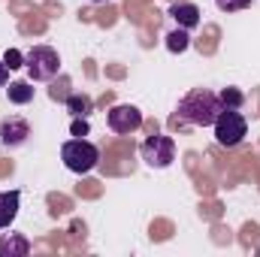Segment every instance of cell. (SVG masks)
<instances>
[{"mask_svg": "<svg viewBox=\"0 0 260 257\" xmlns=\"http://www.w3.org/2000/svg\"><path fill=\"white\" fill-rule=\"evenodd\" d=\"M170 18L179 24V27H185V30H194L197 24L203 21V12H200V6L197 3H173L170 6Z\"/></svg>", "mask_w": 260, "mask_h": 257, "instance_id": "obj_8", "label": "cell"}, {"mask_svg": "<svg viewBox=\"0 0 260 257\" xmlns=\"http://www.w3.org/2000/svg\"><path fill=\"white\" fill-rule=\"evenodd\" d=\"M64 103H67V109H70L73 118H88V115L94 112V100H91L88 94H70Z\"/></svg>", "mask_w": 260, "mask_h": 257, "instance_id": "obj_12", "label": "cell"}, {"mask_svg": "<svg viewBox=\"0 0 260 257\" xmlns=\"http://www.w3.org/2000/svg\"><path fill=\"white\" fill-rule=\"evenodd\" d=\"M3 64L9 67V70H21V67H24V55H21L18 49H6V52H3Z\"/></svg>", "mask_w": 260, "mask_h": 257, "instance_id": "obj_16", "label": "cell"}, {"mask_svg": "<svg viewBox=\"0 0 260 257\" xmlns=\"http://www.w3.org/2000/svg\"><path fill=\"white\" fill-rule=\"evenodd\" d=\"M9 73H12V70L3 64V58H0V85H6V82H9Z\"/></svg>", "mask_w": 260, "mask_h": 257, "instance_id": "obj_18", "label": "cell"}, {"mask_svg": "<svg viewBox=\"0 0 260 257\" xmlns=\"http://www.w3.org/2000/svg\"><path fill=\"white\" fill-rule=\"evenodd\" d=\"M21 209V191H0V230H6Z\"/></svg>", "mask_w": 260, "mask_h": 257, "instance_id": "obj_9", "label": "cell"}, {"mask_svg": "<svg viewBox=\"0 0 260 257\" xmlns=\"http://www.w3.org/2000/svg\"><path fill=\"white\" fill-rule=\"evenodd\" d=\"M218 97H221V106L224 109H242V103H245V94L239 88H224Z\"/></svg>", "mask_w": 260, "mask_h": 257, "instance_id": "obj_14", "label": "cell"}, {"mask_svg": "<svg viewBox=\"0 0 260 257\" xmlns=\"http://www.w3.org/2000/svg\"><path fill=\"white\" fill-rule=\"evenodd\" d=\"M61 160H64V167L70 173L85 176L100 164V148L94 142H88L85 136H76V139H67L61 145Z\"/></svg>", "mask_w": 260, "mask_h": 257, "instance_id": "obj_2", "label": "cell"}, {"mask_svg": "<svg viewBox=\"0 0 260 257\" xmlns=\"http://www.w3.org/2000/svg\"><path fill=\"white\" fill-rule=\"evenodd\" d=\"M106 121H109V130H112V133L127 136V133H133V130H139V124H142V112H139L136 106H130V103H118V106L109 109Z\"/></svg>", "mask_w": 260, "mask_h": 257, "instance_id": "obj_6", "label": "cell"}, {"mask_svg": "<svg viewBox=\"0 0 260 257\" xmlns=\"http://www.w3.org/2000/svg\"><path fill=\"white\" fill-rule=\"evenodd\" d=\"M164 46H167V52H173V55L188 52V49H191V30H185V27L170 30V34L164 37Z\"/></svg>", "mask_w": 260, "mask_h": 257, "instance_id": "obj_11", "label": "cell"}, {"mask_svg": "<svg viewBox=\"0 0 260 257\" xmlns=\"http://www.w3.org/2000/svg\"><path fill=\"white\" fill-rule=\"evenodd\" d=\"M254 0H215V6L221 12H239V9H248Z\"/></svg>", "mask_w": 260, "mask_h": 257, "instance_id": "obj_15", "label": "cell"}, {"mask_svg": "<svg viewBox=\"0 0 260 257\" xmlns=\"http://www.w3.org/2000/svg\"><path fill=\"white\" fill-rule=\"evenodd\" d=\"M215 142L221 145V148H236V145H242L245 142V136H248V121H245V115L239 112V109H224L218 118H215Z\"/></svg>", "mask_w": 260, "mask_h": 257, "instance_id": "obj_4", "label": "cell"}, {"mask_svg": "<svg viewBox=\"0 0 260 257\" xmlns=\"http://www.w3.org/2000/svg\"><path fill=\"white\" fill-rule=\"evenodd\" d=\"M139 154H142L145 167H151V170H167V167H173V160H176V139L167 136V133H151V136L139 145Z\"/></svg>", "mask_w": 260, "mask_h": 257, "instance_id": "obj_5", "label": "cell"}, {"mask_svg": "<svg viewBox=\"0 0 260 257\" xmlns=\"http://www.w3.org/2000/svg\"><path fill=\"white\" fill-rule=\"evenodd\" d=\"M73 136H88V118H73Z\"/></svg>", "mask_w": 260, "mask_h": 257, "instance_id": "obj_17", "label": "cell"}, {"mask_svg": "<svg viewBox=\"0 0 260 257\" xmlns=\"http://www.w3.org/2000/svg\"><path fill=\"white\" fill-rule=\"evenodd\" d=\"M30 139V124L21 115H9L0 121V145L3 148H21Z\"/></svg>", "mask_w": 260, "mask_h": 257, "instance_id": "obj_7", "label": "cell"}, {"mask_svg": "<svg viewBox=\"0 0 260 257\" xmlns=\"http://www.w3.org/2000/svg\"><path fill=\"white\" fill-rule=\"evenodd\" d=\"M30 254V242L21 233H6L0 236V257H24Z\"/></svg>", "mask_w": 260, "mask_h": 257, "instance_id": "obj_10", "label": "cell"}, {"mask_svg": "<svg viewBox=\"0 0 260 257\" xmlns=\"http://www.w3.org/2000/svg\"><path fill=\"white\" fill-rule=\"evenodd\" d=\"M6 97H9V103L24 106V103L34 100V85H30V82H12V85L6 88Z\"/></svg>", "mask_w": 260, "mask_h": 257, "instance_id": "obj_13", "label": "cell"}, {"mask_svg": "<svg viewBox=\"0 0 260 257\" xmlns=\"http://www.w3.org/2000/svg\"><path fill=\"white\" fill-rule=\"evenodd\" d=\"M88 3H109V0H88Z\"/></svg>", "mask_w": 260, "mask_h": 257, "instance_id": "obj_19", "label": "cell"}, {"mask_svg": "<svg viewBox=\"0 0 260 257\" xmlns=\"http://www.w3.org/2000/svg\"><path fill=\"white\" fill-rule=\"evenodd\" d=\"M221 112H224L221 97L212 88H191L179 100L173 124H182V127H212Z\"/></svg>", "mask_w": 260, "mask_h": 257, "instance_id": "obj_1", "label": "cell"}, {"mask_svg": "<svg viewBox=\"0 0 260 257\" xmlns=\"http://www.w3.org/2000/svg\"><path fill=\"white\" fill-rule=\"evenodd\" d=\"M24 70L30 82H52L61 73V55L52 46H34L24 52Z\"/></svg>", "mask_w": 260, "mask_h": 257, "instance_id": "obj_3", "label": "cell"}]
</instances>
